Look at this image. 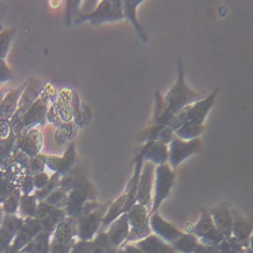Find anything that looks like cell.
<instances>
[{
	"instance_id": "cell-1",
	"label": "cell",
	"mask_w": 253,
	"mask_h": 253,
	"mask_svg": "<svg viewBox=\"0 0 253 253\" xmlns=\"http://www.w3.org/2000/svg\"><path fill=\"white\" fill-rule=\"evenodd\" d=\"M206 97L203 92L195 91L187 86L184 79V70L181 58L177 59V79L172 88L163 97V110L158 119L151 122L148 128L140 135L141 141H155L158 133L168 125L171 119L186 105Z\"/></svg>"
},
{
	"instance_id": "cell-2",
	"label": "cell",
	"mask_w": 253,
	"mask_h": 253,
	"mask_svg": "<svg viewBox=\"0 0 253 253\" xmlns=\"http://www.w3.org/2000/svg\"><path fill=\"white\" fill-rule=\"evenodd\" d=\"M220 87L218 86L212 93L204 97L203 99L186 105L185 108L179 111L171 119V121L166 126V128L172 133H174L179 126L186 123L195 125H204L209 112L213 108Z\"/></svg>"
},
{
	"instance_id": "cell-3",
	"label": "cell",
	"mask_w": 253,
	"mask_h": 253,
	"mask_svg": "<svg viewBox=\"0 0 253 253\" xmlns=\"http://www.w3.org/2000/svg\"><path fill=\"white\" fill-rule=\"evenodd\" d=\"M175 180V173L167 163L155 166L150 215L158 212L159 207L170 195Z\"/></svg>"
},
{
	"instance_id": "cell-4",
	"label": "cell",
	"mask_w": 253,
	"mask_h": 253,
	"mask_svg": "<svg viewBox=\"0 0 253 253\" xmlns=\"http://www.w3.org/2000/svg\"><path fill=\"white\" fill-rule=\"evenodd\" d=\"M126 218H128L130 232L126 243H135L152 234L149 225V208L135 204L126 212Z\"/></svg>"
},
{
	"instance_id": "cell-5",
	"label": "cell",
	"mask_w": 253,
	"mask_h": 253,
	"mask_svg": "<svg viewBox=\"0 0 253 253\" xmlns=\"http://www.w3.org/2000/svg\"><path fill=\"white\" fill-rule=\"evenodd\" d=\"M50 107L49 102L41 96L36 100V102L28 110V112L20 118L18 124L12 130L13 134L19 135L28 132L31 129L37 128L38 126H44L47 123V112Z\"/></svg>"
},
{
	"instance_id": "cell-6",
	"label": "cell",
	"mask_w": 253,
	"mask_h": 253,
	"mask_svg": "<svg viewBox=\"0 0 253 253\" xmlns=\"http://www.w3.org/2000/svg\"><path fill=\"white\" fill-rule=\"evenodd\" d=\"M104 213L105 211L101 206L91 212L82 213L75 223L77 240L92 241L101 229Z\"/></svg>"
},
{
	"instance_id": "cell-7",
	"label": "cell",
	"mask_w": 253,
	"mask_h": 253,
	"mask_svg": "<svg viewBox=\"0 0 253 253\" xmlns=\"http://www.w3.org/2000/svg\"><path fill=\"white\" fill-rule=\"evenodd\" d=\"M168 146V160L167 164L172 170L178 167L188 157L195 154L201 147V141L199 138L189 141H183L174 136Z\"/></svg>"
},
{
	"instance_id": "cell-8",
	"label": "cell",
	"mask_w": 253,
	"mask_h": 253,
	"mask_svg": "<svg viewBox=\"0 0 253 253\" xmlns=\"http://www.w3.org/2000/svg\"><path fill=\"white\" fill-rule=\"evenodd\" d=\"M81 20H88L91 25H98L107 22H117L124 19V12L122 7V1L114 0V1H101L97 6L89 13L83 15Z\"/></svg>"
},
{
	"instance_id": "cell-9",
	"label": "cell",
	"mask_w": 253,
	"mask_h": 253,
	"mask_svg": "<svg viewBox=\"0 0 253 253\" xmlns=\"http://www.w3.org/2000/svg\"><path fill=\"white\" fill-rule=\"evenodd\" d=\"M92 188L86 179H83L78 186L71 189L67 194V202L64 209L68 218L77 219L82 214L84 205L89 200H94L90 198Z\"/></svg>"
},
{
	"instance_id": "cell-10",
	"label": "cell",
	"mask_w": 253,
	"mask_h": 253,
	"mask_svg": "<svg viewBox=\"0 0 253 253\" xmlns=\"http://www.w3.org/2000/svg\"><path fill=\"white\" fill-rule=\"evenodd\" d=\"M192 234L195 235L201 244L217 246L225 239L215 227L210 213L206 209L202 210L201 217L193 228Z\"/></svg>"
},
{
	"instance_id": "cell-11",
	"label": "cell",
	"mask_w": 253,
	"mask_h": 253,
	"mask_svg": "<svg viewBox=\"0 0 253 253\" xmlns=\"http://www.w3.org/2000/svg\"><path fill=\"white\" fill-rule=\"evenodd\" d=\"M154 170L155 165L151 162L144 161L139 181L137 185V191L135 195V203L151 209L152 205V192L154 182Z\"/></svg>"
},
{
	"instance_id": "cell-12",
	"label": "cell",
	"mask_w": 253,
	"mask_h": 253,
	"mask_svg": "<svg viewBox=\"0 0 253 253\" xmlns=\"http://www.w3.org/2000/svg\"><path fill=\"white\" fill-rule=\"evenodd\" d=\"M35 218L40 222L42 229L52 235L57 225L65 220L67 215L63 209H58L45 202H39Z\"/></svg>"
},
{
	"instance_id": "cell-13",
	"label": "cell",
	"mask_w": 253,
	"mask_h": 253,
	"mask_svg": "<svg viewBox=\"0 0 253 253\" xmlns=\"http://www.w3.org/2000/svg\"><path fill=\"white\" fill-rule=\"evenodd\" d=\"M44 135L38 128L29 130L26 133L16 135V148L24 152L29 158L42 153L44 147Z\"/></svg>"
},
{
	"instance_id": "cell-14",
	"label": "cell",
	"mask_w": 253,
	"mask_h": 253,
	"mask_svg": "<svg viewBox=\"0 0 253 253\" xmlns=\"http://www.w3.org/2000/svg\"><path fill=\"white\" fill-rule=\"evenodd\" d=\"M42 87L43 85L38 81H33L31 83H28L25 90L23 91L22 95L19 97L18 103H17V110L14 116L10 120V124L12 126V130L15 128L16 125L18 124L20 118H22L28 110L32 107V105L36 102V100L40 97Z\"/></svg>"
},
{
	"instance_id": "cell-15",
	"label": "cell",
	"mask_w": 253,
	"mask_h": 253,
	"mask_svg": "<svg viewBox=\"0 0 253 253\" xmlns=\"http://www.w3.org/2000/svg\"><path fill=\"white\" fill-rule=\"evenodd\" d=\"M149 225L152 234L156 235L168 244H171L183 234L181 230L163 219L158 212L150 215Z\"/></svg>"
},
{
	"instance_id": "cell-16",
	"label": "cell",
	"mask_w": 253,
	"mask_h": 253,
	"mask_svg": "<svg viewBox=\"0 0 253 253\" xmlns=\"http://www.w3.org/2000/svg\"><path fill=\"white\" fill-rule=\"evenodd\" d=\"M107 234L109 243L114 248H119L126 242L129 236V223L126 213L116 219L107 229L104 230Z\"/></svg>"
},
{
	"instance_id": "cell-17",
	"label": "cell",
	"mask_w": 253,
	"mask_h": 253,
	"mask_svg": "<svg viewBox=\"0 0 253 253\" xmlns=\"http://www.w3.org/2000/svg\"><path fill=\"white\" fill-rule=\"evenodd\" d=\"M42 230L43 229H42L40 222L35 217L24 219V223L17 231L11 246L20 251L26 245H28Z\"/></svg>"
},
{
	"instance_id": "cell-18",
	"label": "cell",
	"mask_w": 253,
	"mask_h": 253,
	"mask_svg": "<svg viewBox=\"0 0 253 253\" xmlns=\"http://www.w3.org/2000/svg\"><path fill=\"white\" fill-rule=\"evenodd\" d=\"M212 221L224 238L231 237L232 225H233V212L226 205H222L209 212Z\"/></svg>"
},
{
	"instance_id": "cell-19",
	"label": "cell",
	"mask_w": 253,
	"mask_h": 253,
	"mask_svg": "<svg viewBox=\"0 0 253 253\" xmlns=\"http://www.w3.org/2000/svg\"><path fill=\"white\" fill-rule=\"evenodd\" d=\"M143 161L151 162L155 166L166 164L168 160V146L159 141L146 142L141 150Z\"/></svg>"
},
{
	"instance_id": "cell-20",
	"label": "cell",
	"mask_w": 253,
	"mask_h": 253,
	"mask_svg": "<svg viewBox=\"0 0 253 253\" xmlns=\"http://www.w3.org/2000/svg\"><path fill=\"white\" fill-rule=\"evenodd\" d=\"M233 225H232L231 237L236 239L239 243H241L245 248H252V225L249 221H247L242 216H239L235 213Z\"/></svg>"
},
{
	"instance_id": "cell-21",
	"label": "cell",
	"mask_w": 253,
	"mask_h": 253,
	"mask_svg": "<svg viewBox=\"0 0 253 253\" xmlns=\"http://www.w3.org/2000/svg\"><path fill=\"white\" fill-rule=\"evenodd\" d=\"M28 82L23 83L22 86L16 89H10L2 102L0 103V120L10 121L17 110V103L20 95L25 90Z\"/></svg>"
},
{
	"instance_id": "cell-22",
	"label": "cell",
	"mask_w": 253,
	"mask_h": 253,
	"mask_svg": "<svg viewBox=\"0 0 253 253\" xmlns=\"http://www.w3.org/2000/svg\"><path fill=\"white\" fill-rule=\"evenodd\" d=\"M141 2H143L141 0H139V1L138 0H125V1H122V7H123L125 18L130 20L132 23L135 31L137 32L138 36L140 37L143 43H147V42L149 41L148 34H147L145 28L139 23V20L137 18V13H136V9L138 5L141 4Z\"/></svg>"
},
{
	"instance_id": "cell-23",
	"label": "cell",
	"mask_w": 253,
	"mask_h": 253,
	"mask_svg": "<svg viewBox=\"0 0 253 253\" xmlns=\"http://www.w3.org/2000/svg\"><path fill=\"white\" fill-rule=\"evenodd\" d=\"M76 219L66 218L60 222L55 228L52 233V239L65 244H73L76 238V228H75Z\"/></svg>"
},
{
	"instance_id": "cell-24",
	"label": "cell",
	"mask_w": 253,
	"mask_h": 253,
	"mask_svg": "<svg viewBox=\"0 0 253 253\" xmlns=\"http://www.w3.org/2000/svg\"><path fill=\"white\" fill-rule=\"evenodd\" d=\"M142 253H175L170 244L164 242L154 234L134 243Z\"/></svg>"
},
{
	"instance_id": "cell-25",
	"label": "cell",
	"mask_w": 253,
	"mask_h": 253,
	"mask_svg": "<svg viewBox=\"0 0 253 253\" xmlns=\"http://www.w3.org/2000/svg\"><path fill=\"white\" fill-rule=\"evenodd\" d=\"M126 213V195L122 194L113 204L110 205L102 218L101 229H107L116 219Z\"/></svg>"
},
{
	"instance_id": "cell-26",
	"label": "cell",
	"mask_w": 253,
	"mask_h": 253,
	"mask_svg": "<svg viewBox=\"0 0 253 253\" xmlns=\"http://www.w3.org/2000/svg\"><path fill=\"white\" fill-rule=\"evenodd\" d=\"M51 237L52 235L48 232L42 230L28 245L20 250V253H49Z\"/></svg>"
},
{
	"instance_id": "cell-27",
	"label": "cell",
	"mask_w": 253,
	"mask_h": 253,
	"mask_svg": "<svg viewBox=\"0 0 253 253\" xmlns=\"http://www.w3.org/2000/svg\"><path fill=\"white\" fill-rule=\"evenodd\" d=\"M79 128L77 125L71 121L68 123L63 124L62 126L56 128V132L54 134V140L59 146H64L67 142H73L78 134Z\"/></svg>"
},
{
	"instance_id": "cell-28",
	"label": "cell",
	"mask_w": 253,
	"mask_h": 253,
	"mask_svg": "<svg viewBox=\"0 0 253 253\" xmlns=\"http://www.w3.org/2000/svg\"><path fill=\"white\" fill-rule=\"evenodd\" d=\"M199 245L200 242L195 235L192 233H184V232L180 237L170 244L175 253H194Z\"/></svg>"
},
{
	"instance_id": "cell-29",
	"label": "cell",
	"mask_w": 253,
	"mask_h": 253,
	"mask_svg": "<svg viewBox=\"0 0 253 253\" xmlns=\"http://www.w3.org/2000/svg\"><path fill=\"white\" fill-rule=\"evenodd\" d=\"M75 163H76V148H75V143L73 141L68 145L64 154L61 156L60 166L56 173H58L61 177L67 175L73 170V166Z\"/></svg>"
},
{
	"instance_id": "cell-30",
	"label": "cell",
	"mask_w": 253,
	"mask_h": 253,
	"mask_svg": "<svg viewBox=\"0 0 253 253\" xmlns=\"http://www.w3.org/2000/svg\"><path fill=\"white\" fill-rule=\"evenodd\" d=\"M39 201L33 195H22L19 201L17 215L22 218H33L36 216Z\"/></svg>"
},
{
	"instance_id": "cell-31",
	"label": "cell",
	"mask_w": 253,
	"mask_h": 253,
	"mask_svg": "<svg viewBox=\"0 0 253 253\" xmlns=\"http://www.w3.org/2000/svg\"><path fill=\"white\" fill-rule=\"evenodd\" d=\"M204 131H205L204 125H195V124L186 123L181 126H179L173 134L175 137L183 141H189V140L199 138V136L202 135Z\"/></svg>"
},
{
	"instance_id": "cell-32",
	"label": "cell",
	"mask_w": 253,
	"mask_h": 253,
	"mask_svg": "<svg viewBox=\"0 0 253 253\" xmlns=\"http://www.w3.org/2000/svg\"><path fill=\"white\" fill-rule=\"evenodd\" d=\"M22 194L18 188H15L10 196L1 205L4 215H16L18 212L19 201Z\"/></svg>"
},
{
	"instance_id": "cell-33",
	"label": "cell",
	"mask_w": 253,
	"mask_h": 253,
	"mask_svg": "<svg viewBox=\"0 0 253 253\" xmlns=\"http://www.w3.org/2000/svg\"><path fill=\"white\" fill-rule=\"evenodd\" d=\"M111 248L112 246L109 243L105 231L100 229L95 238L91 241L90 253H109Z\"/></svg>"
},
{
	"instance_id": "cell-34",
	"label": "cell",
	"mask_w": 253,
	"mask_h": 253,
	"mask_svg": "<svg viewBox=\"0 0 253 253\" xmlns=\"http://www.w3.org/2000/svg\"><path fill=\"white\" fill-rule=\"evenodd\" d=\"M220 253H245L246 248L233 237L225 238L216 246Z\"/></svg>"
},
{
	"instance_id": "cell-35",
	"label": "cell",
	"mask_w": 253,
	"mask_h": 253,
	"mask_svg": "<svg viewBox=\"0 0 253 253\" xmlns=\"http://www.w3.org/2000/svg\"><path fill=\"white\" fill-rule=\"evenodd\" d=\"M60 178L61 176L58 173H52L50 176V180L47 183V185L40 189V191H35L34 196L37 198V200L39 202H43L52 192H54L56 188L59 187V183H60Z\"/></svg>"
},
{
	"instance_id": "cell-36",
	"label": "cell",
	"mask_w": 253,
	"mask_h": 253,
	"mask_svg": "<svg viewBox=\"0 0 253 253\" xmlns=\"http://www.w3.org/2000/svg\"><path fill=\"white\" fill-rule=\"evenodd\" d=\"M91 118H92V114H91V109L89 105L85 102H81L79 111L74 117L73 122L77 125L79 129H82L84 126H86L90 124Z\"/></svg>"
},
{
	"instance_id": "cell-37",
	"label": "cell",
	"mask_w": 253,
	"mask_h": 253,
	"mask_svg": "<svg viewBox=\"0 0 253 253\" xmlns=\"http://www.w3.org/2000/svg\"><path fill=\"white\" fill-rule=\"evenodd\" d=\"M43 202L47 203L50 206H53L58 209H65L67 202V193L63 191L62 188L58 187L54 192H52Z\"/></svg>"
},
{
	"instance_id": "cell-38",
	"label": "cell",
	"mask_w": 253,
	"mask_h": 253,
	"mask_svg": "<svg viewBox=\"0 0 253 253\" xmlns=\"http://www.w3.org/2000/svg\"><path fill=\"white\" fill-rule=\"evenodd\" d=\"M24 223V218H22L20 216L16 215H4L2 222H1V226L2 228H4L6 231H8L11 235H13L15 237L17 231L19 230V228L22 227Z\"/></svg>"
},
{
	"instance_id": "cell-39",
	"label": "cell",
	"mask_w": 253,
	"mask_h": 253,
	"mask_svg": "<svg viewBox=\"0 0 253 253\" xmlns=\"http://www.w3.org/2000/svg\"><path fill=\"white\" fill-rule=\"evenodd\" d=\"M38 156L45 164L47 172L49 171V173L52 174L58 171L60 162H61V156L53 155V154H45V153H40Z\"/></svg>"
},
{
	"instance_id": "cell-40",
	"label": "cell",
	"mask_w": 253,
	"mask_h": 253,
	"mask_svg": "<svg viewBox=\"0 0 253 253\" xmlns=\"http://www.w3.org/2000/svg\"><path fill=\"white\" fill-rule=\"evenodd\" d=\"M13 35H14L13 30H6L0 33V59L5 60Z\"/></svg>"
},
{
	"instance_id": "cell-41",
	"label": "cell",
	"mask_w": 253,
	"mask_h": 253,
	"mask_svg": "<svg viewBox=\"0 0 253 253\" xmlns=\"http://www.w3.org/2000/svg\"><path fill=\"white\" fill-rule=\"evenodd\" d=\"M17 188L14 184L9 182L0 171V205H2L3 202L10 196V194Z\"/></svg>"
},
{
	"instance_id": "cell-42",
	"label": "cell",
	"mask_w": 253,
	"mask_h": 253,
	"mask_svg": "<svg viewBox=\"0 0 253 253\" xmlns=\"http://www.w3.org/2000/svg\"><path fill=\"white\" fill-rule=\"evenodd\" d=\"M50 176H51V174L47 171H43V172H40V173L32 175L35 191H40V189L44 188L47 185V183L49 182Z\"/></svg>"
},
{
	"instance_id": "cell-43",
	"label": "cell",
	"mask_w": 253,
	"mask_h": 253,
	"mask_svg": "<svg viewBox=\"0 0 253 253\" xmlns=\"http://www.w3.org/2000/svg\"><path fill=\"white\" fill-rule=\"evenodd\" d=\"M28 168H29V172H30L31 175L46 171L45 164L43 163V161L40 159L39 156H36V157H33V158L29 159Z\"/></svg>"
},
{
	"instance_id": "cell-44",
	"label": "cell",
	"mask_w": 253,
	"mask_h": 253,
	"mask_svg": "<svg viewBox=\"0 0 253 253\" xmlns=\"http://www.w3.org/2000/svg\"><path fill=\"white\" fill-rule=\"evenodd\" d=\"M22 195H33L35 193V186L33 183V177L31 174H27L17 187Z\"/></svg>"
},
{
	"instance_id": "cell-45",
	"label": "cell",
	"mask_w": 253,
	"mask_h": 253,
	"mask_svg": "<svg viewBox=\"0 0 253 253\" xmlns=\"http://www.w3.org/2000/svg\"><path fill=\"white\" fill-rule=\"evenodd\" d=\"M14 239V236L11 235L8 231L0 226V253H2L6 248H8Z\"/></svg>"
},
{
	"instance_id": "cell-46",
	"label": "cell",
	"mask_w": 253,
	"mask_h": 253,
	"mask_svg": "<svg viewBox=\"0 0 253 253\" xmlns=\"http://www.w3.org/2000/svg\"><path fill=\"white\" fill-rule=\"evenodd\" d=\"M72 245L73 244L60 243V242L52 239V237H51L49 253H70Z\"/></svg>"
},
{
	"instance_id": "cell-47",
	"label": "cell",
	"mask_w": 253,
	"mask_h": 253,
	"mask_svg": "<svg viewBox=\"0 0 253 253\" xmlns=\"http://www.w3.org/2000/svg\"><path fill=\"white\" fill-rule=\"evenodd\" d=\"M91 241L76 240L70 250V253H90Z\"/></svg>"
},
{
	"instance_id": "cell-48",
	"label": "cell",
	"mask_w": 253,
	"mask_h": 253,
	"mask_svg": "<svg viewBox=\"0 0 253 253\" xmlns=\"http://www.w3.org/2000/svg\"><path fill=\"white\" fill-rule=\"evenodd\" d=\"M12 77V71L4 59H0V83H5Z\"/></svg>"
},
{
	"instance_id": "cell-49",
	"label": "cell",
	"mask_w": 253,
	"mask_h": 253,
	"mask_svg": "<svg viewBox=\"0 0 253 253\" xmlns=\"http://www.w3.org/2000/svg\"><path fill=\"white\" fill-rule=\"evenodd\" d=\"M116 253H142V251L134 243H125L117 248Z\"/></svg>"
},
{
	"instance_id": "cell-50",
	"label": "cell",
	"mask_w": 253,
	"mask_h": 253,
	"mask_svg": "<svg viewBox=\"0 0 253 253\" xmlns=\"http://www.w3.org/2000/svg\"><path fill=\"white\" fill-rule=\"evenodd\" d=\"M194 253H220L216 246H211V245H205L201 244L198 246V248L194 251Z\"/></svg>"
},
{
	"instance_id": "cell-51",
	"label": "cell",
	"mask_w": 253,
	"mask_h": 253,
	"mask_svg": "<svg viewBox=\"0 0 253 253\" xmlns=\"http://www.w3.org/2000/svg\"><path fill=\"white\" fill-rule=\"evenodd\" d=\"M9 90H10V89H3V88L0 89V103L2 102V100L4 99V97L6 96V94L8 93Z\"/></svg>"
},
{
	"instance_id": "cell-52",
	"label": "cell",
	"mask_w": 253,
	"mask_h": 253,
	"mask_svg": "<svg viewBox=\"0 0 253 253\" xmlns=\"http://www.w3.org/2000/svg\"><path fill=\"white\" fill-rule=\"evenodd\" d=\"M2 253H20V251L19 250H17V249H15L13 246H9L8 248H6Z\"/></svg>"
},
{
	"instance_id": "cell-53",
	"label": "cell",
	"mask_w": 253,
	"mask_h": 253,
	"mask_svg": "<svg viewBox=\"0 0 253 253\" xmlns=\"http://www.w3.org/2000/svg\"><path fill=\"white\" fill-rule=\"evenodd\" d=\"M3 216H4V213H3V211H2V207H1V205H0V225H1V222H2Z\"/></svg>"
},
{
	"instance_id": "cell-54",
	"label": "cell",
	"mask_w": 253,
	"mask_h": 253,
	"mask_svg": "<svg viewBox=\"0 0 253 253\" xmlns=\"http://www.w3.org/2000/svg\"><path fill=\"white\" fill-rule=\"evenodd\" d=\"M245 253H253V251H252V248H251V247H248V248H246V250H245Z\"/></svg>"
},
{
	"instance_id": "cell-55",
	"label": "cell",
	"mask_w": 253,
	"mask_h": 253,
	"mask_svg": "<svg viewBox=\"0 0 253 253\" xmlns=\"http://www.w3.org/2000/svg\"><path fill=\"white\" fill-rule=\"evenodd\" d=\"M116 250H117V248H114V247H112V248L110 249L109 253H116Z\"/></svg>"
}]
</instances>
